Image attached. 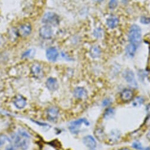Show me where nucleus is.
I'll return each instance as SVG.
<instances>
[{
    "label": "nucleus",
    "mask_w": 150,
    "mask_h": 150,
    "mask_svg": "<svg viewBox=\"0 0 150 150\" xmlns=\"http://www.w3.org/2000/svg\"><path fill=\"white\" fill-rule=\"evenodd\" d=\"M32 52H33L32 49H29V50H27L25 51L22 54V57L23 58H28V57H30L32 54V53H33Z\"/></svg>",
    "instance_id": "obj_27"
},
{
    "label": "nucleus",
    "mask_w": 150,
    "mask_h": 150,
    "mask_svg": "<svg viewBox=\"0 0 150 150\" xmlns=\"http://www.w3.org/2000/svg\"><path fill=\"white\" fill-rule=\"evenodd\" d=\"M73 94L75 98L79 99H82L87 97L88 93L85 88L82 87H77L74 89Z\"/></svg>",
    "instance_id": "obj_12"
},
{
    "label": "nucleus",
    "mask_w": 150,
    "mask_h": 150,
    "mask_svg": "<svg viewBox=\"0 0 150 150\" xmlns=\"http://www.w3.org/2000/svg\"><path fill=\"white\" fill-rule=\"evenodd\" d=\"M118 0H110L109 3V7L111 10L115 9L118 6Z\"/></svg>",
    "instance_id": "obj_24"
},
{
    "label": "nucleus",
    "mask_w": 150,
    "mask_h": 150,
    "mask_svg": "<svg viewBox=\"0 0 150 150\" xmlns=\"http://www.w3.org/2000/svg\"><path fill=\"white\" fill-rule=\"evenodd\" d=\"M120 136H121V134L119 131L113 130L110 132L109 136V138L110 141L112 142H115L119 140Z\"/></svg>",
    "instance_id": "obj_19"
},
{
    "label": "nucleus",
    "mask_w": 150,
    "mask_h": 150,
    "mask_svg": "<svg viewBox=\"0 0 150 150\" xmlns=\"http://www.w3.org/2000/svg\"><path fill=\"white\" fill-rule=\"evenodd\" d=\"M134 97V93L130 89H124L121 94V100L124 102H128L131 101Z\"/></svg>",
    "instance_id": "obj_15"
},
{
    "label": "nucleus",
    "mask_w": 150,
    "mask_h": 150,
    "mask_svg": "<svg viewBox=\"0 0 150 150\" xmlns=\"http://www.w3.org/2000/svg\"><path fill=\"white\" fill-rule=\"evenodd\" d=\"M42 21L43 24L49 25H56L60 22L59 16L54 13L47 12L43 17Z\"/></svg>",
    "instance_id": "obj_3"
},
{
    "label": "nucleus",
    "mask_w": 150,
    "mask_h": 150,
    "mask_svg": "<svg viewBox=\"0 0 150 150\" xmlns=\"http://www.w3.org/2000/svg\"><path fill=\"white\" fill-rule=\"evenodd\" d=\"M115 114V110L112 108H107L103 114V118L106 120L110 119L114 117Z\"/></svg>",
    "instance_id": "obj_21"
},
{
    "label": "nucleus",
    "mask_w": 150,
    "mask_h": 150,
    "mask_svg": "<svg viewBox=\"0 0 150 150\" xmlns=\"http://www.w3.org/2000/svg\"><path fill=\"white\" fill-rule=\"evenodd\" d=\"M46 56L50 62H55L57 60L59 56L58 50L54 47H49L46 50Z\"/></svg>",
    "instance_id": "obj_10"
},
{
    "label": "nucleus",
    "mask_w": 150,
    "mask_h": 150,
    "mask_svg": "<svg viewBox=\"0 0 150 150\" xmlns=\"http://www.w3.org/2000/svg\"><path fill=\"white\" fill-rule=\"evenodd\" d=\"M146 110L148 114H150V104H149L146 107Z\"/></svg>",
    "instance_id": "obj_33"
},
{
    "label": "nucleus",
    "mask_w": 150,
    "mask_h": 150,
    "mask_svg": "<svg viewBox=\"0 0 150 150\" xmlns=\"http://www.w3.org/2000/svg\"><path fill=\"white\" fill-rule=\"evenodd\" d=\"M120 150H130V149H128V148H121V149H120Z\"/></svg>",
    "instance_id": "obj_36"
},
{
    "label": "nucleus",
    "mask_w": 150,
    "mask_h": 150,
    "mask_svg": "<svg viewBox=\"0 0 150 150\" xmlns=\"http://www.w3.org/2000/svg\"><path fill=\"white\" fill-rule=\"evenodd\" d=\"M90 55L93 58H98L100 56L101 50L98 46H93L90 49Z\"/></svg>",
    "instance_id": "obj_20"
},
{
    "label": "nucleus",
    "mask_w": 150,
    "mask_h": 150,
    "mask_svg": "<svg viewBox=\"0 0 150 150\" xmlns=\"http://www.w3.org/2000/svg\"><path fill=\"white\" fill-rule=\"evenodd\" d=\"M30 70L31 74L35 78L40 79L43 76V70L40 64L37 63L33 64Z\"/></svg>",
    "instance_id": "obj_7"
},
{
    "label": "nucleus",
    "mask_w": 150,
    "mask_h": 150,
    "mask_svg": "<svg viewBox=\"0 0 150 150\" xmlns=\"http://www.w3.org/2000/svg\"><path fill=\"white\" fill-rule=\"evenodd\" d=\"M7 141H10V139L6 135L2 134L0 135V146H2L4 144H5Z\"/></svg>",
    "instance_id": "obj_25"
},
{
    "label": "nucleus",
    "mask_w": 150,
    "mask_h": 150,
    "mask_svg": "<svg viewBox=\"0 0 150 150\" xmlns=\"http://www.w3.org/2000/svg\"><path fill=\"white\" fill-rule=\"evenodd\" d=\"M102 31L100 28H96L95 30L93 32V35L96 37V38H99L102 36Z\"/></svg>",
    "instance_id": "obj_28"
},
{
    "label": "nucleus",
    "mask_w": 150,
    "mask_h": 150,
    "mask_svg": "<svg viewBox=\"0 0 150 150\" xmlns=\"http://www.w3.org/2000/svg\"><path fill=\"white\" fill-rule=\"evenodd\" d=\"M146 137H147V138H148V139L150 140V130H149V132L147 133V134H146Z\"/></svg>",
    "instance_id": "obj_34"
},
{
    "label": "nucleus",
    "mask_w": 150,
    "mask_h": 150,
    "mask_svg": "<svg viewBox=\"0 0 150 150\" xmlns=\"http://www.w3.org/2000/svg\"><path fill=\"white\" fill-rule=\"evenodd\" d=\"M13 102H14V106L17 109H23L27 104V101L25 98H24L23 96L20 95H18L14 98Z\"/></svg>",
    "instance_id": "obj_11"
},
{
    "label": "nucleus",
    "mask_w": 150,
    "mask_h": 150,
    "mask_svg": "<svg viewBox=\"0 0 150 150\" xmlns=\"http://www.w3.org/2000/svg\"><path fill=\"white\" fill-rule=\"evenodd\" d=\"M15 147L16 146L14 145H8V146L6 148V150H15Z\"/></svg>",
    "instance_id": "obj_32"
},
{
    "label": "nucleus",
    "mask_w": 150,
    "mask_h": 150,
    "mask_svg": "<svg viewBox=\"0 0 150 150\" xmlns=\"http://www.w3.org/2000/svg\"><path fill=\"white\" fill-rule=\"evenodd\" d=\"M141 36L142 34L140 27L136 24L131 25L128 33V39L130 43L137 47L138 46L141 42Z\"/></svg>",
    "instance_id": "obj_2"
},
{
    "label": "nucleus",
    "mask_w": 150,
    "mask_h": 150,
    "mask_svg": "<svg viewBox=\"0 0 150 150\" xmlns=\"http://www.w3.org/2000/svg\"><path fill=\"white\" fill-rule=\"evenodd\" d=\"M140 22L143 24H150V17L143 16L141 18Z\"/></svg>",
    "instance_id": "obj_26"
},
{
    "label": "nucleus",
    "mask_w": 150,
    "mask_h": 150,
    "mask_svg": "<svg viewBox=\"0 0 150 150\" xmlns=\"http://www.w3.org/2000/svg\"><path fill=\"white\" fill-rule=\"evenodd\" d=\"M144 99L140 96L137 97L133 101V105L134 106H139L144 103Z\"/></svg>",
    "instance_id": "obj_23"
},
{
    "label": "nucleus",
    "mask_w": 150,
    "mask_h": 150,
    "mask_svg": "<svg viewBox=\"0 0 150 150\" xmlns=\"http://www.w3.org/2000/svg\"><path fill=\"white\" fill-rule=\"evenodd\" d=\"M132 146L134 148H135L137 149H138V150H141L142 149V146L141 144L139 142H138V141H136V142H134L133 144H132Z\"/></svg>",
    "instance_id": "obj_29"
},
{
    "label": "nucleus",
    "mask_w": 150,
    "mask_h": 150,
    "mask_svg": "<svg viewBox=\"0 0 150 150\" xmlns=\"http://www.w3.org/2000/svg\"><path fill=\"white\" fill-rule=\"evenodd\" d=\"M124 76L126 81L131 86L135 88L137 87V82L135 80V75L132 71L130 70H125L124 73Z\"/></svg>",
    "instance_id": "obj_8"
},
{
    "label": "nucleus",
    "mask_w": 150,
    "mask_h": 150,
    "mask_svg": "<svg viewBox=\"0 0 150 150\" xmlns=\"http://www.w3.org/2000/svg\"><path fill=\"white\" fill-rule=\"evenodd\" d=\"M137 46L133 44L130 43L126 47V54L129 57H133L136 53Z\"/></svg>",
    "instance_id": "obj_18"
},
{
    "label": "nucleus",
    "mask_w": 150,
    "mask_h": 150,
    "mask_svg": "<svg viewBox=\"0 0 150 150\" xmlns=\"http://www.w3.org/2000/svg\"><path fill=\"white\" fill-rule=\"evenodd\" d=\"M36 1H37V2H42V1H44V0H36Z\"/></svg>",
    "instance_id": "obj_37"
},
{
    "label": "nucleus",
    "mask_w": 150,
    "mask_h": 150,
    "mask_svg": "<svg viewBox=\"0 0 150 150\" xmlns=\"http://www.w3.org/2000/svg\"><path fill=\"white\" fill-rule=\"evenodd\" d=\"M39 35L43 39H50L53 35V30L50 25L45 24L42 26L39 29Z\"/></svg>",
    "instance_id": "obj_6"
},
{
    "label": "nucleus",
    "mask_w": 150,
    "mask_h": 150,
    "mask_svg": "<svg viewBox=\"0 0 150 150\" xmlns=\"http://www.w3.org/2000/svg\"><path fill=\"white\" fill-rule=\"evenodd\" d=\"M7 35L8 39L11 42H15L19 37L17 32V29L15 27H12L8 29Z\"/></svg>",
    "instance_id": "obj_17"
},
{
    "label": "nucleus",
    "mask_w": 150,
    "mask_h": 150,
    "mask_svg": "<svg viewBox=\"0 0 150 150\" xmlns=\"http://www.w3.org/2000/svg\"><path fill=\"white\" fill-rule=\"evenodd\" d=\"M94 1H96V2H98V3H100V2H102L103 1V0H93Z\"/></svg>",
    "instance_id": "obj_35"
},
{
    "label": "nucleus",
    "mask_w": 150,
    "mask_h": 150,
    "mask_svg": "<svg viewBox=\"0 0 150 150\" xmlns=\"http://www.w3.org/2000/svg\"><path fill=\"white\" fill-rule=\"evenodd\" d=\"M17 29L19 37H26L31 34L32 31V25L29 23H25L20 24Z\"/></svg>",
    "instance_id": "obj_5"
},
{
    "label": "nucleus",
    "mask_w": 150,
    "mask_h": 150,
    "mask_svg": "<svg viewBox=\"0 0 150 150\" xmlns=\"http://www.w3.org/2000/svg\"><path fill=\"white\" fill-rule=\"evenodd\" d=\"M119 24V19L116 16H110L106 20V25L110 28H115Z\"/></svg>",
    "instance_id": "obj_16"
},
{
    "label": "nucleus",
    "mask_w": 150,
    "mask_h": 150,
    "mask_svg": "<svg viewBox=\"0 0 150 150\" xmlns=\"http://www.w3.org/2000/svg\"><path fill=\"white\" fill-rule=\"evenodd\" d=\"M95 134L98 140L102 141L103 139H104L105 134H104V131H103L102 129H99V128L97 129L95 132Z\"/></svg>",
    "instance_id": "obj_22"
},
{
    "label": "nucleus",
    "mask_w": 150,
    "mask_h": 150,
    "mask_svg": "<svg viewBox=\"0 0 150 150\" xmlns=\"http://www.w3.org/2000/svg\"><path fill=\"white\" fill-rule=\"evenodd\" d=\"M13 138L16 146L23 150H25L28 148L30 144V135L25 131L19 130L18 133L15 134Z\"/></svg>",
    "instance_id": "obj_1"
},
{
    "label": "nucleus",
    "mask_w": 150,
    "mask_h": 150,
    "mask_svg": "<svg viewBox=\"0 0 150 150\" xmlns=\"http://www.w3.org/2000/svg\"><path fill=\"white\" fill-rule=\"evenodd\" d=\"M144 150H150V147H148V148H145Z\"/></svg>",
    "instance_id": "obj_38"
},
{
    "label": "nucleus",
    "mask_w": 150,
    "mask_h": 150,
    "mask_svg": "<svg viewBox=\"0 0 150 150\" xmlns=\"http://www.w3.org/2000/svg\"><path fill=\"white\" fill-rule=\"evenodd\" d=\"M145 125L146 127H150V114H148V115L145 120Z\"/></svg>",
    "instance_id": "obj_31"
},
{
    "label": "nucleus",
    "mask_w": 150,
    "mask_h": 150,
    "mask_svg": "<svg viewBox=\"0 0 150 150\" xmlns=\"http://www.w3.org/2000/svg\"><path fill=\"white\" fill-rule=\"evenodd\" d=\"M84 144L89 149H93L96 146V142L94 138L91 135L86 136L83 139Z\"/></svg>",
    "instance_id": "obj_14"
},
{
    "label": "nucleus",
    "mask_w": 150,
    "mask_h": 150,
    "mask_svg": "<svg viewBox=\"0 0 150 150\" xmlns=\"http://www.w3.org/2000/svg\"><path fill=\"white\" fill-rule=\"evenodd\" d=\"M83 124H85L87 126L89 125V122L86 119L81 118V119L77 120L71 122L69 124V129L71 133L78 134L80 132V128H81V127Z\"/></svg>",
    "instance_id": "obj_4"
},
{
    "label": "nucleus",
    "mask_w": 150,
    "mask_h": 150,
    "mask_svg": "<svg viewBox=\"0 0 150 150\" xmlns=\"http://www.w3.org/2000/svg\"><path fill=\"white\" fill-rule=\"evenodd\" d=\"M59 109L57 108L52 106L48 108L47 110V117L49 121L55 122L59 117Z\"/></svg>",
    "instance_id": "obj_9"
},
{
    "label": "nucleus",
    "mask_w": 150,
    "mask_h": 150,
    "mask_svg": "<svg viewBox=\"0 0 150 150\" xmlns=\"http://www.w3.org/2000/svg\"><path fill=\"white\" fill-rule=\"evenodd\" d=\"M91 150H94V149H91Z\"/></svg>",
    "instance_id": "obj_39"
},
{
    "label": "nucleus",
    "mask_w": 150,
    "mask_h": 150,
    "mask_svg": "<svg viewBox=\"0 0 150 150\" xmlns=\"http://www.w3.org/2000/svg\"><path fill=\"white\" fill-rule=\"evenodd\" d=\"M111 103V100L108 98H106L103 100L102 101V106H106L109 105H110Z\"/></svg>",
    "instance_id": "obj_30"
},
{
    "label": "nucleus",
    "mask_w": 150,
    "mask_h": 150,
    "mask_svg": "<svg viewBox=\"0 0 150 150\" xmlns=\"http://www.w3.org/2000/svg\"><path fill=\"white\" fill-rule=\"evenodd\" d=\"M47 88L51 91H55L59 88V83L56 79L54 78H49L46 82Z\"/></svg>",
    "instance_id": "obj_13"
}]
</instances>
